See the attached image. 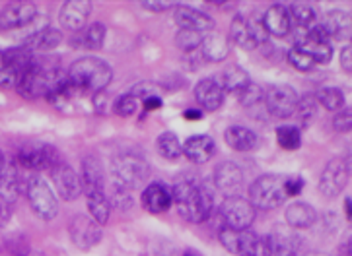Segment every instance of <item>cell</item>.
I'll use <instances>...</instances> for the list:
<instances>
[{
    "label": "cell",
    "mask_w": 352,
    "mask_h": 256,
    "mask_svg": "<svg viewBox=\"0 0 352 256\" xmlns=\"http://www.w3.org/2000/svg\"><path fill=\"white\" fill-rule=\"evenodd\" d=\"M173 204L183 220L201 223L214 212V196L205 185L195 181H182L173 187Z\"/></svg>",
    "instance_id": "obj_1"
},
{
    "label": "cell",
    "mask_w": 352,
    "mask_h": 256,
    "mask_svg": "<svg viewBox=\"0 0 352 256\" xmlns=\"http://www.w3.org/2000/svg\"><path fill=\"white\" fill-rule=\"evenodd\" d=\"M113 78V70L111 67L102 60V58H80L76 60L69 70V80L80 93L84 91H103V88L109 86V82Z\"/></svg>",
    "instance_id": "obj_2"
},
{
    "label": "cell",
    "mask_w": 352,
    "mask_h": 256,
    "mask_svg": "<svg viewBox=\"0 0 352 256\" xmlns=\"http://www.w3.org/2000/svg\"><path fill=\"white\" fill-rule=\"evenodd\" d=\"M286 178L278 175H263L255 178L250 187V202L259 210H274L284 202L286 190H284Z\"/></svg>",
    "instance_id": "obj_3"
},
{
    "label": "cell",
    "mask_w": 352,
    "mask_h": 256,
    "mask_svg": "<svg viewBox=\"0 0 352 256\" xmlns=\"http://www.w3.org/2000/svg\"><path fill=\"white\" fill-rule=\"evenodd\" d=\"M28 198L34 208V212L41 218V220H55L58 213V202L53 189L49 187L45 178L41 177H30L28 178Z\"/></svg>",
    "instance_id": "obj_4"
},
{
    "label": "cell",
    "mask_w": 352,
    "mask_h": 256,
    "mask_svg": "<svg viewBox=\"0 0 352 256\" xmlns=\"http://www.w3.org/2000/svg\"><path fill=\"white\" fill-rule=\"evenodd\" d=\"M267 35H269V32H267L263 20L259 22V20L245 18V16H236L232 22V27H230L232 41L245 51H253L261 43H265Z\"/></svg>",
    "instance_id": "obj_5"
},
{
    "label": "cell",
    "mask_w": 352,
    "mask_h": 256,
    "mask_svg": "<svg viewBox=\"0 0 352 256\" xmlns=\"http://www.w3.org/2000/svg\"><path fill=\"white\" fill-rule=\"evenodd\" d=\"M220 243L226 251L238 256H259L261 237L253 233L251 229H234V227H222L218 233Z\"/></svg>",
    "instance_id": "obj_6"
},
{
    "label": "cell",
    "mask_w": 352,
    "mask_h": 256,
    "mask_svg": "<svg viewBox=\"0 0 352 256\" xmlns=\"http://www.w3.org/2000/svg\"><path fill=\"white\" fill-rule=\"evenodd\" d=\"M255 206L250 200L241 196H232L220 204V218L224 222V227L234 229H250V225L255 220Z\"/></svg>",
    "instance_id": "obj_7"
},
{
    "label": "cell",
    "mask_w": 352,
    "mask_h": 256,
    "mask_svg": "<svg viewBox=\"0 0 352 256\" xmlns=\"http://www.w3.org/2000/svg\"><path fill=\"white\" fill-rule=\"evenodd\" d=\"M113 173L117 181H121L123 185L135 189L140 183H144L150 173L148 163L144 161V157L137 156V154H121L115 159Z\"/></svg>",
    "instance_id": "obj_8"
},
{
    "label": "cell",
    "mask_w": 352,
    "mask_h": 256,
    "mask_svg": "<svg viewBox=\"0 0 352 256\" xmlns=\"http://www.w3.org/2000/svg\"><path fill=\"white\" fill-rule=\"evenodd\" d=\"M23 171H41L51 169L60 163L57 150L49 144H34L30 148H23L22 152L14 159Z\"/></svg>",
    "instance_id": "obj_9"
},
{
    "label": "cell",
    "mask_w": 352,
    "mask_h": 256,
    "mask_svg": "<svg viewBox=\"0 0 352 256\" xmlns=\"http://www.w3.org/2000/svg\"><path fill=\"white\" fill-rule=\"evenodd\" d=\"M349 183V163L342 157H333L329 163L325 165V169L321 171L319 177V190L321 194L335 198L342 192V189Z\"/></svg>",
    "instance_id": "obj_10"
},
{
    "label": "cell",
    "mask_w": 352,
    "mask_h": 256,
    "mask_svg": "<svg viewBox=\"0 0 352 256\" xmlns=\"http://www.w3.org/2000/svg\"><path fill=\"white\" fill-rule=\"evenodd\" d=\"M298 101L300 97L290 86H273L265 91V105L276 119L292 117L298 107Z\"/></svg>",
    "instance_id": "obj_11"
},
{
    "label": "cell",
    "mask_w": 352,
    "mask_h": 256,
    "mask_svg": "<svg viewBox=\"0 0 352 256\" xmlns=\"http://www.w3.org/2000/svg\"><path fill=\"white\" fill-rule=\"evenodd\" d=\"M69 233L74 245L82 248V251H88V248L100 243V239H102V225L96 220H91L90 216H76L70 222Z\"/></svg>",
    "instance_id": "obj_12"
},
{
    "label": "cell",
    "mask_w": 352,
    "mask_h": 256,
    "mask_svg": "<svg viewBox=\"0 0 352 256\" xmlns=\"http://www.w3.org/2000/svg\"><path fill=\"white\" fill-rule=\"evenodd\" d=\"M37 16V6L34 2H10L0 10V30H18L32 23Z\"/></svg>",
    "instance_id": "obj_13"
},
{
    "label": "cell",
    "mask_w": 352,
    "mask_h": 256,
    "mask_svg": "<svg viewBox=\"0 0 352 256\" xmlns=\"http://www.w3.org/2000/svg\"><path fill=\"white\" fill-rule=\"evenodd\" d=\"M51 178L55 183L58 196L63 200H76L82 194V181L80 175H76V171L70 167L69 163H58L51 169Z\"/></svg>",
    "instance_id": "obj_14"
},
{
    "label": "cell",
    "mask_w": 352,
    "mask_h": 256,
    "mask_svg": "<svg viewBox=\"0 0 352 256\" xmlns=\"http://www.w3.org/2000/svg\"><path fill=\"white\" fill-rule=\"evenodd\" d=\"M214 187L226 198L239 196V192L243 190V173H241V169L232 161L220 163L214 171Z\"/></svg>",
    "instance_id": "obj_15"
},
{
    "label": "cell",
    "mask_w": 352,
    "mask_h": 256,
    "mask_svg": "<svg viewBox=\"0 0 352 256\" xmlns=\"http://www.w3.org/2000/svg\"><path fill=\"white\" fill-rule=\"evenodd\" d=\"M226 91L218 78H203L195 86V100L203 111H218L224 103Z\"/></svg>",
    "instance_id": "obj_16"
},
{
    "label": "cell",
    "mask_w": 352,
    "mask_h": 256,
    "mask_svg": "<svg viewBox=\"0 0 352 256\" xmlns=\"http://www.w3.org/2000/svg\"><path fill=\"white\" fill-rule=\"evenodd\" d=\"M144 210L150 213H166L173 206V190L162 183H150L140 194Z\"/></svg>",
    "instance_id": "obj_17"
},
{
    "label": "cell",
    "mask_w": 352,
    "mask_h": 256,
    "mask_svg": "<svg viewBox=\"0 0 352 256\" xmlns=\"http://www.w3.org/2000/svg\"><path fill=\"white\" fill-rule=\"evenodd\" d=\"M91 14V2L88 0H69L58 14V20L60 23L72 30V32H80L86 23Z\"/></svg>",
    "instance_id": "obj_18"
},
{
    "label": "cell",
    "mask_w": 352,
    "mask_h": 256,
    "mask_svg": "<svg viewBox=\"0 0 352 256\" xmlns=\"http://www.w3.org/2000/svg\"><path fill=\"white\" fill-rule=\"evenodd\" d=\"M298 239L292 235L269 233L261 237L259 256H296Z\"/></svg>",
    "instance_id": "obj_19"
},
{
    "label": "cell",
    "mask_w": 352,
    "mask_h": 256,
    "mask_svg": "<svg viewBox=\"0 0 352 256\" xmlns=\"http://www.w3.org/2000/svg\"><path fill=\"white\" fill-rule=\"evenodd\" d=\"M175 23L182 30H193L199 34H210L214 30V20L203 12L195 10L191 6H177L175 10Z\"/></svg>",
    "instance_id": "obj_20"
},
{
    "label": "cell",
    "mask_w": 352,
    "mask_h": 256,
    "mask_svg": "<svg viewBox=\"0 0 352 256\" xmlns=\"http://www.w3.org/2000/svg\"><path fill=\"white\" fill-rule=\"evenodd\" d=\"M80 181H82V192L86 196L94 192H105V173L102 163L96 157H86L82 161Z\"/></svg>",
    "instance_id": "obj_21"
},
{
    "label": "cell",
    "mask_w": 352,
    "mask_h": 256,
    "mask_svg": "<svg viewBox=\"0 0 352 256\" xmlns=\"http://www.w3.org/2000/svg\"><path fill=\"white\" fill-rule=\"evenodd\" d=\"M183 154L189 157L193 163H206L210 161L216 154L214 140L206 134H197L185 140L183 144Z\"/></svg>",
    "instance_id": "obj_22"
},
{
    "label": "cell",
    "mask_w": 352,
    "mask_h": 256,
    "mask_svg": "<svg viewBox=\"0 0 352 256\" xmlns=\"http://www.w3.org/2000/svg\"><path fill=\"white\" fill-rule=\"evenodd\" d=\"M63 43V34L58 30H51V27H43L37 30L30 37H25L23 41V49H28L30 53H47L51 49H55Z\"/></svg>",
    "instance_id": "obj_23"
},
{
    "label": "cell",
    "mask_w": 352,
    "mask_h": 256,
    "mask_svg": "<svg viewBox=\"0 0 352 256\" xmlns=\"http://www.w3.org/2000/svg\"><path fill=\"white\" fill-rule=\"evenodd\" d=\"M263 23L267 27V32L271 35H278L283 37L290 32L292 27V18H290V10L284 8L283 4H274L263 16Z\"/></svg>",
    "instance_id": "obj_24"
},
{
    "label": "cell",
    "mask_w": 352,
    "mask_h": 256,
    "mask_svg": "<svg viewBox=\"0 0 352 256\" xmlns=\"http://www.w3.org/2000/svg\"><path fill=\"white\" fill-rule=\"evenodd\" d=\"M325 30L331 35V39H352V16L344 10H331L325 16Z\"/></svg>",
    "instance_id": "obj_25"
},
{
    "label": "cell",
    "mask_w": 352,
    "mask_h": 256,
    "mask_svg": "<svg viewBox=\"0 0 352 256\" xmlns=\"http://www.w3.org/2000/svg\"><path fill=\"white\" fill-rule=\"evenodd\" d=\"M318 220V213L314 210V206H309L306 202H292L286 208V222L294 229H306L311 227Z\"/></svg>",
    "instance_id": "obj_26"
},
{
    "label": "cell",
    "mask_w": 352,
    "mask_h": 256,
    "mask_svg": "<svg viewBox=\"0 0 352 256\" xmlns=\"http://www.w3.org/2000/svg\"><path fill=\"white\" fill-rule=\"evenodd\" d=\"M201 53L208 60L218 62V60H224L230 55V43L222 34L210 32V34H205V39H203V45H201Z\"/></svg>",
    "instance_id": "obj_27"
},
{
    "label": "cell",
    "mask_w": 352,
    "mask_h": 256,
    "mask_svg": "<svg viewBox=\"0 0 352 256\" xmlns=\"http://www.w3.org/2000/svg\"><path fill=\"white\" fill-rule=\"evenodd\" d=\"M226 142L236 152H251L257 146V134L248 126H230L226 130Z\"/></svg>",
    "instance_id": "obj_28"
},
{
    "label": "cell",
    "mask_w": 352,
    "mask_h": 256,
    "mask_svg": "<svg viewBox=\"0 0 352 256\" xmlns=\"http://www.w3.org/2000/svg\"><path fill=\"white\" fill-rule=\"evenodd\" d=\"M86 204H88V213L91 220L103 225L109 222L111 216V202L107 198V192H94L86 196Z\"/></svg>",
    "instance_id": "obj_29"
},
{
    "label": "cell",
    "mask_w": 352,
    "mask_h": 256,
    "mask_svg": "<svg viewBox=\"0 0 352 256\" xmlns=\"http://www.w3.org/2000/svg\"><path fill=\"white\" fill-rule=\"evenodd\" d=\"M218 82L222 84L224 91H234V93H238V95L251 84L248 72L239 67L226 68V70L222 72V78H218Z\"/></svg>",
    "instance_id": "obj_30"
},
{
    "label": "cell",
    "mask_w": 352,
    "mask_h": 256,
    "mask_svg": "<svg viewBox=\"0 0 352 256\" xmlns=\"http://www.w3.org/2000/svg\"><path fill=\"white\" fill-rule=\"evenodd\" d=\"M318 95H304V97H300L298 101V107H296V121H298V128H306L309 124L316 121V117H318Z\"/></svg>",
    "instance_id": "obj_31"
},
{
    "label": "cell",
    "mask_w": 352,
    "mask_h": 256,
    "mask_svg": "<svg viewBox=\"0 0 352 256\" xmlns=\"http://www.w3.org/2000/svg\"><path fill=\"white\" fill-rule=\"evenodd\" d=\"M298 47L304 49L307 55L311 56L318 65H327L333 56V47L331 43H321V41H311V39H300Z\"/></svg>",
    "instance_id": "obj_32"
},
{
    "label": "cell",
    "mask_w": 352,
    "mask_h": 256,
    "mask_svg": "<svg viewBox=\"0 0 352 256\" xmlns=\"http://www.w3.org/2000/svg\"><path fill=\"white\" fill-rule=\"evenodd\" d=\"M107 198L111 202V206L119 208V210L121 208L125 210V208H129L133 204V189L123 185L121 181L113 178L111 185H109V190H107Z\"/></svg>",
    "instance_id": "obj_33"
},
{
    "label": "cell",
    "mask_w": 352,
    "mask_h": 256,
    "mask_svg": "<svg viewBox=\"0 0 352 256\" xmlns=\"http://www.w3.org/2000/svg\"><path fill=\"white\" fill-rule=\"evenodd\" d=\"M158 152L160 156L166 157V159H177V157L183 156V144L179 142V138L175 134L164 132L160 134L158 138Z\"/></svg>",
    "instance_id": "obj_34"
},
{
    "label": "cell",
    "mask_w": 352,
    "mask_h": 256,
    "mask_svg": "<svg viewBox=\"0 0 352 256\" xmlns=\"http://www.w3.org/2000/svg\"><path fill=\"white\" fill-rule=\"evenodd\" d=\"M276 142L284 150H298L302 144V134L296 124H283L276 128Z\"/></svg>",
    "instance_id": "obj_35"
},
{
    "label": "cell",
    "mask_w": 352,
    "mask_h": 256,
    "mask_svg": "<svg viewBox=\"0 0 352 256\" xmlns=\"http://www.w3.org/2000/svg\"><path fill=\"white\" fill-rule=\"evenodd\" d=\"M290 18H292V22H296L304 30H309L311 25H316L314 23L316 22V10L306 2H294L290 6Z\"/></svg>",
    "instance_id": "obj_36"
},
{
    "label": "cell",
    "mask_w": 352,
    "mask_h": 256,
    "mask_svg": "<svg viewBox=\"0 0 352 256\" xmlns=\"http://www.w3.org/2000/svg\"><path fill=\"white\" fill-rule=\"evenodd\" d=\"M319 105H323L327 111H342L344 109V93L339 88H323L318 93Z\"/></svg>",
    "instance_id": "obj_37"
},
{
    "label": "cell",
    "mask_w": 352,
    "mask_h": 256,
    "mask_svg": "<svg viewBox=\"0 0 352 256\" xmlns=\"http://www.w3.org/2000/svg\"><path fill=\"white\" fill-rule=\"evenodd\" d=\"M142 109V100L137 97L133 91L131 93H125L121 97H117L113 101V111L119 115V117H133L137 115L138 111Z\"/></svg>",
    "instance_id": "obj_38"
},
{
    "label": "cell",
    "mask_w": 352,
    "mask_h": 256,
    "mask_svg": "<svg viewBox=\"0 0 352 256\" xmlns=\"http://www.w3.org/2000/svg\"><path fill=\"white\" fill-rule=\"evenodd\" d=\"M203 39H205V34H199V32H193V30H179L177 35H175V43L185 53H197V51H201Z\"/></svg>",
    "instance_id": "obj_39"
},
{
    "label": "cell",
    "mask_w": 352,
    "mask_h": 256,
    "mask_svg": "<svg viewBox=\"0 0 352 256\" xmlns=\"http://www.w3.org/2000/svg\"><path fill=\"white\" fill-rule=\"evenodd\" d=\"M105 25L103 23H91L88 25L84 32H82V37H80V41L84 43L86 49H100L105 41Z\"/></svg>",
    "instance_id": "obj_40"
},
{
    "label": "cell",
    "mask_w": 352,
    "mask_h": 256,
    "mask_svg": "<svg viewBox=\"0 0 352 256\" xmlns=\"http://www.w3.org/2000/svg\"><path fill=\"white\" fill-rule=\"evenodd\" d=\"M288 60H290V65L298 70H311V68L316 67L318 62L311 58V56L307 55L304 49H300L298 45H296L294 49H290V53H288Z\"/></svg>",
    "instance_id": "obj_41"
},
{
    "label": "cell",
    "mask_w": 352,
    "mask_h": 256,
    "mask_svg": "<svg viewBox=\"0 0 352 256\" xmlns=\"http://www.w3.org/2000/svg\"><path fill=\"white\" fill-rule=\"evenodd\" d=\"M239 100H241L243 105L251 107V105H257V103L265 101V91H263L257 84H253V82H251L250 86L239 93Z\"/></svg>",
    "instance_id": "obj_42"
},
{
    "label": "cell",
    "mask_w": 352,
    "mask_h": 256,
    "mask_svg": "<svg viewBox=\"0 0 352 256\" xmlns=\"http://www.w3.org/2000/svg\"><path fill=\"white\" fill-rule=\"evenodd\" d=\"M333 126L339 132H352V107H344L342 111L337 113Z\"/></svg>",
    "instance_id": "obj_43"
},
{
    "label": "cell",
    "mask_w": 352,
    "mask_h": 256,
    "mask_svg": "<svg viewBox=\"0 0 352 256\" xmlns=\"http://www.w3.org/2000/svg\"><path fill=\"white\" fill-rule=\"evenodd\" d=\"M304 189V178L302 177H288L284 181V190L286 196H298Z\"/></svg>",
    "instance_id": "obj_44"
},
{
    "label": "cell",
    "mask_w": 352,
    "mask_h": 256,
    "mask_svg": "<svg viewBox=\"0 0 352 256\" xmlns=\"http://www.w3.org/2000/svg\"><path fill=\"white\" fill-rule=\"evenodd\" d=\"M109 105H113V103H109V95H107L105 91H98V93H94V107H96V111L105 113Z\"/></svg>",
    "instance_id": "obj_45"
},
{
    "label": "cell",
    "mask_w": 352,
    "mask_h": 256,
    "mask_svg": "<svg viewBox=\"0 0 352 256\" xmlns=\"http://www.w3.org/2000/svg\"><path fill=\"white\" fill-rule=\"evenodd\" d=\"M341 67L344 72L352 74V45H346L341 51Z\"/></svg>",
    "instance_id": "obj_46"
},
{
    "label": "cell",
    "mask_w": 352,
    "mask_h": 256,
    "mask_svg": "<svg viewBox=\"0 0 352 256\" xmlns=\"http://www.w3.org/2000/svg\"><path fill=\"white\" fill-rule=\"evenodd\" d=\"M337 256H352V231L342 237L341 245L337 248Z\"/></svg>",
    "instance_id": "obj_47"
},
{
    "label": "cell",
    "mask_w": 352,
    "mask_h": 256,
    "mask_svg": "<svg viewBox=\"0 0 352 256\" xmlns=\"http://www.w3.org/2000/svg\"><path fill=\"white\" fill-rule=\"evenodd\" d=\"M162 107V97L160 95H150L146 100H142V109L144 111H156Z\"/></svg>",
    "instance_id": "obj_48"
},
{
    "label": "cell",
    "mask_w": 352,
    "mask_h": 256,
    "mask_svg": "<svg viewBox=\"0 0 352 256\" xmlns=\"http://www.w3.org/2000/svg\"><path fill=\"white\" fill-rule=\"evenodd\" d=\"M142 6H144V8H148V10L164 12V10H168L171 4L170 2H158V0H154V2H142Z\"/></svg>",
    "instance_id": "obj_49"
},
{
    "label": "cell",
    "mask_w": 352,
    "mask_h": 256,
    "mask_svg": "<svg viewBox=\"0 0 352 256\" xmlns=\"http://www.w3.org/2000/svg\"><path fill=\"white\" fill-rule=\"evenodd\" d=\"M183 117L191 119V121H199L203 117V109H187V111L183 113Z\"/></svg>",
    "instance_id": "obj_50"
},
{
    "label": "cell",
    "mask_w": 352,
    "mask_h": 256,
    "mask_svg": "<svg viewBox=\"0 0 352 256\" xmlns=\"http://www.w3.org/2000/svg\"><path fill=\"white\" fill-rule=\"evenodd\" d=\"M344 210H346V218H349V220L352 222V200L351 198H346V200H344Z\"/></svg>",
    "instance_id": "obj_51"
},
{
    "label": "cell",
    "mask_w": 352,
    "mask_h": 256,
    "mask_svg": "<svg viewBox=\"0 0 352 256\" xmlns=\"http://www.w3.org/2000/svg\"><path fill=\"white\" fill-rule=\"evenodd\" d=\"M6 169V159L2 156V152H0V175H2V171Z\"/></svg>",
    "instance_id": "obj_52"
},
{
    "label": "cell",
    "mask_w": 352,
    "mask_h": 256,
    "mask_svg": "<svg viewBox=\"0 0 352 256\" xmlns=\"http://www.w3.org/2000/svg\"><path fill=\"white\" fill-rule=\"evenodd\" d=\"M183 256H201L197 251H193V248H187L185 253H183Z\"/></svg>",
    "instance_id": "obj_53"
}]
</instances>
